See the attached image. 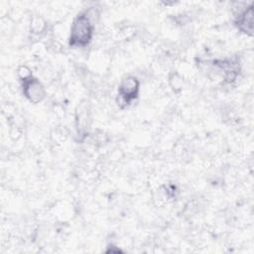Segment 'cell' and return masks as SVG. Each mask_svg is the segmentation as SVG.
Segmentation results:
<instances>
[{"mask_svg":"<svg viewBox=\"0 0 254 254\" xmlns=\"http://www.w3.org/2000/svg\"><path fill=\"white\" fill-rule=\"evenodd\" d=\"M93 34V25L85 13L79 14L73 21L70 29L69 45L73 47H85L89 44Z\"/></svg>","mask_w":254,"mask_h":254,"instance_id":"cell-1","label":"cell"},{"mask_svg":"<svg viewBox=\"0 0 254 254\" xmlns=\"http://www.w3.org/2000/svg\"><path fill=\"white\" fill-rule=\"evenodd\" d=\"M139 91V81L134 76H128L121 81L118 89L119 103L123 102L125 105L130 104V102L135 99ZM118 103V104H119Z\"/></svg>","mask_w":254,"mask_h":254,"instance_id":"cell-2","label":"cell"},{"mask_svg":"<svg viewBox=\"0 0 254 254\" xmlns=\"http://www.w3.org/2000/svg\"><path fill=\"white\" fill-rule=\"evenodd\" d=\"M23 92L25 96L32 102L38 103L45 97V89L42 83L32 75L22 78Z\"/></svg>","mask_w":254,"mask_h":254,"instance_id":"cell-3","label":"cell"},{"mask_svg":"<svg viewBox=\"0 0 254 254\" xmlns=\"http://www.w3.org/2000/svg\"><path fill=\"white\" fill-rule=\"evenodd\" d=\"M238 29L250 36L253 34V6L250 5L245 11H243L236 21Z\"/></svg>","mask_w":254,"mask_h":254,"instance_id":"cell-4","label":"cell"}]
</instances>
